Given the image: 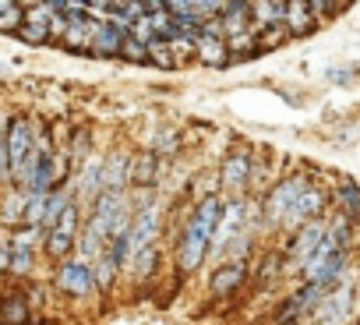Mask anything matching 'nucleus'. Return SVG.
I'll use <instances>...</instances> for the list:
<instances>
[{"mask_svg":"<svg viewBox=\"0 0 360 325\" xmlns=\"http://www.w3.org/2000/svg\"><path fill=\"white\" fill-rule=\"evenodd\" d=\"M78 216H82L78 205H68L64 216L53 223V230H46L43 248H46L50 258H68V255H71V248H75V241H78Z\"/></svg>","mask_w":360,"mask_h":325,"instance_id":"2","label":"nucleus"},{"mask_svg":"<svg viewBox=\"0 0 360 325\" xmlns=\"http://www.w3.org/2000/svg\"><path fill=\"white\" fill-rule=\"evenodd\" d=\"M248 177H251V155L248 152H233L223 162V184L230 191H240V188H248Z\"/></svg>","mask_w":360,"mask_h":325,"instance_id":"10","label":"nucleus"},{"mask_svg":"<svg viewBox=\"0 0 360 325\" xmlns=\"http://www.w3.org/2000/svg\"><path fill=\"white\" fill-rule=\"evenodd\" d=\"M120 57H124V60H134V64H145V60H148V50H145L134 36H127L124 46H120Z\"/></svg>","mask_w":360,"mask_h":325,"instance_id":"25","label":"nucleus"},{"mask_svg":"<svg viewBox=\"0 0 360 325\" xmlns=\"http://www.w3.org/2000/svg\"><path fill=\"white\" fill-rule=\"evenodd\" d=\"M0 325H29V297L11 290L0 297Z\"/></svg>","mask_w":360,"mask_h":325,"instance_id":"11","label":"nucleus"},{"mask_svg":"<svg viewBox=\"0 0 360 325\" xmlns=\"http://www.w3.org/2000/svg\"><path fill=\"white\" fill-rule=\"evenodd\" d=\"M11 181L8 177V117H0V184Z\"/></svg>","mask_w":360,"mask_h":325,"instance_id":"26","label":"nucleus"},{"mask_svg":"<svg viewBox=\"0 0 360 325\" xmlns=\"http://www.w3.org/2000/svg\"><path fill=\"white\" fill-rule=\"evenodd\" d=\"M25 205H29V191L11 188L4 205H0V219H4V223H25Z\"/></svg>","mask_w":360,"mask_h":325,"instance_id":"18","label":"nucleus"},{"mask_svg":"<svg viewBox=\"0 0 360 325\" xmlns=\"http://www.w3.org/2000/svg\"><path fill=\"white\" fill-rule=\"evenodd\" d=\"M89 155V131L75 134V159H85Z\"/></svg>","mask_w":360,"mask_h":325,"instance_id":"30","label":"nucleus"},{"mask_svg":"<svg viewBox=\"0 0 360 325\" xmlns=\"http://www.w3.org/2000/svg\"><path fill=\"white\" fill-rule=\"evenodd\" d=\"M36 148V120L32 117H8V177L25 191L29 181V159Z\"/></svg>","mask_w":360,"mask_h":325,"instance_id":"1","label":"nucleus"},{"mask_svg":"<svg viewBox=\"0 0 360 325\" xmlns=\"http://www.w3.org/2000/svg\"><path fill=\"white\" fill-rule=\"evenodd\" d=\"M57 286H60L68 297H85V293L96 286V279H92V269H89L85 262H64V265L57 269Z\"/></svg>","mask_w":360,"mask_h":325,"instance_id":"5","label":"nucleus"},{"mask_svg":"<svg viewBox=\"0 0 360 325\" xmlns=\"http://www.w3.org/2000/svg\"><path fill=\"white\" fill-rule=\"evenodd\" d=\"M25 22V4H11V0H0V32H15Z\"/></svg>","mask_w":360,"mask_h":325,"instance_id":"20","label":"nucleus"},{"mask_svg":"<svg viewBox=\"0 0 360 325\" xmlns=\"http://www.w3.org/2000/svg\"><path fill=\"white\" fill-rule=\"evenodd\" d=\"M124 39H127V36H120L117 29H110V25L103 22V25H99V36H96V43H92V53H96V57H117L120 46H124Z\"/></svg>","mask_w":360,"mask_h":325,"instance_id":"19","label":"nucleus"},{"mask_svg":"<svg viewBox=\"0 0 360 325\" xmlns=\"http://www.w3.org/2000/svg\"><path fill=\"white\" fill-rule=\"evenodd\" d=\"M50 18H53L50 4H25V22L18 29V39L29 43V46L50 43Z\"/></svg>","mask_w":360,"mask_h":325,"instance_id":"4","label":"nucleus"},{"mask_svg":"<svg viewBox=\"0 0 360 325\" xmlns=\"http://www.w3.org/2000/svg\"><path fill=\"white\" fill-rule=\"evenodd\" d=\"M307 188H311V184H307L304 177H293V181L279 184V188L272 191V198H269V219H272V223H283L286 212L297 205V198H300Z\"/></svg>","mask_w":360,"mask_h":325,"instance_id":"6","label":"nucleus"},{"mask_svg":"<svg viewBox=\"0 0 360 325\" xmlns=\"http://www.w3.org/2000/svg\"><path fill=\"white\" fill-rule=\"evenodd\" d=\"M39 237H43L39 227H18L11 234V276H29L32 272Z\"/></svg>","mask_w":360,"mask_h":325,"instance_id":"3","label":"nucleus"},{"mask_svg":"<svg viewBox=\"0 0 360 325\" xmlns=\"http://www.w3.org/2000/svg\"><path fill=\"white\" fill-rule=\"evenodd\" d=\"M117 265H120V262H117V255H113V248H106V255L99 258V265H96V272H92V279H96V286H103V290H106V286L113 283V272H117Z\"/></svg>","mask_w":360,"mask_h":325,"instance_id":"21","label":"nucleus"},{"mask_svg":"<svg viewBox=\"0 0 360 325\" xmlns=\"http://www.w3.org/2000/svg\"><path fill=\"white\" fill-rule=\"evenodd\" d=\"M127 174H131V162H127V155H110V162H103V177H99L103 195H120V191H124Z\"/></svg>","mask_w":360,"mask_h":325,"instance_id":"9","label":"nucleus"},{"mask_svg":"<svg viewBox=\"0 0 360 325\" xmlns=\"http://www.w3.org/2000/svg\"><path fill=\"white\" fill-rule=\"evenodd\" d=\"M205 251H209V237H205V234H198L195 227H188L184 244H180V269H184V272L198 269V265H202V258H205Z\"/></svg>","mask_w":360,"mask_h":325,"instance_id":"7","label":"nucleus"},{"mask_svg":"<svg viewBox=\"0 0 360 325\" xmlns=\"http://www.w3.org/2000/svg\"><path fill=\"white\" fill-rule=\"evenodd\" d=\"M342 202H346V209H349V216H360V195H356V188L353 184H342Z\"/></svg>","mask_w":360,"mask_h":325,"instance_id":"27","label":"nucleus"},{"mask_svg":"<svg viewBox=\"0 0 360 325\" xmlns=\"http://www.w3.org/2000/svg\"><path fill=\"white\" fill-rule=\"evenodd\" d=\"M237 223H240V202H233V205H226V216H223V227H219V230H216V237H212V241H216V248H223V244H226V237H230V234L237 230Z\"/></svg>","mask_w":360,"mask_h":325,"instance_id":"23","label":"nucleus"},{"mask_svg":"<svg viewBox=\"0 0 360 325\" xmlns=\"http://www.w3.org/2000/svg\"><path fill=\"white\" fill-rule=\"evenodd\" d=\"M339 4H311V15H335Z\"/></svg>","mask_w":360,"mask_h":325,"instance_id":"31","label":"nucleus"},{"mask_svg":"<svg viewBox=\"0 0 360 325\" xmlns=\"http://www.w3.org/2000/svg\"><path fill=\"white\" fill-rule=\"evenodd\" d=\"M283 25H286V32H290L293 39H300V36H307V32L318 25V18L311 15V4H286Z\"/></svg>","mask_w":360,"mask_h":325,"instance_id":"13","label":"nucleus"},{"mask_svg":"<svg viewBox=\"0 0 360 325\" xmlns=\"http://www.w3.org/2000/svg\"><path fill=\"white\" fill-rule=\"evenodd\" d=\"M321 241H325V227H321V223H307V227L297 234V241H293V258H297V262H311Z\"/></svg>","mask_w":360,"mask_h":325,"instance_id":"14","label":"nucleus"},{"mask_svg":"<svg viewBox=\"0 0 360 325\" xmlns=\"http://www.w3.org/2000/svg\"><path fill=\"white\" fill-rule=\"evenodd\" d=\"M195 57L205 64V68H223L230 60V50H226V39H209V36H198V50Z\"/></svg>","mask_w":360,"mask_h":325,"instance_id":"15","label":"nucleus"},{"mask_svg":"<svg viewBox=\"0 0 360 325\" xmlns=\"http://www.w3.org/2000/svg\"><path fill=\"white\" fill-rule=\"evenodd\" d=\"M11 272V237L0 234V276Z\"/></svg>","mask_w":360,"mask_h":325,"instance_id":"28","label":"nucleus"},{"mask_svg":"<svg viewBox=\"0 0 360 325\" xmlns=\"http://www.w3.org/2000/svg\"><path fill=\"white\" fill-rule=\"evenodd\" d=\"M159 155L155 152H148V155H141V159H134L131 162V174H127V181L134 184V188H148L152 181H155V174H159Z\"/></svg>","mask_w":360,"mask_h":325,"instance_id":"16","label":"nucleus"},{"mask_svg":"<svg viewBox=\"0 0 360 325\" xmlns=\"http://www.w3.org/2000/svg\"><path fill=\"white\" fill-rule=\"evenodd\" d=\"M219 25H223V36L233 39V36H244L251 32L248 29V15H251V4H219Z\"/></svg>","mask_w":360,"mask_h":325,"instance_id":"12","label":"nucleus"},{"mask_svg":"<svg viewBox=\"0 0 360 325\" xmlns=\"http://www.w3.org/2000/svg\"><path fill=\"white\" fill-rule=\"evenodd\" d=\"M321 209H325V191L311 184V188L297 198V205L286 212V223H304V219H311V223H314V216H318Z\"/></svg>","mask_w":360,"mask_h":325,"instance_id":"8","label":"nucleus"},{"mask_svg":"<svg viewBox=\"0 0 360 325\" xmlns=\"http://www.w3.org/2000/svg\"><path fill=\"white\" fill-rule=\"evenodd\" d=\"M145 50H148V60H152V64H159V68H176V64H173V53H169V43H166V39H152Z\"/></svg>","mask_w":360,"mask_h":325,"instance_id":"24","label":"nucleus"},{"mask_svg":"<svg viewBox=\"0 0 360 325\" xmlns=\"http://www.w3.org/2000/svg\"><path fill=\"white\" fill-rule=\"evenodd\" d=\"M134 262H138V276H152V269H155V248L141 251Z\"/></svg>","mask_w":360,"mask_h":325,"instance_id":"29","label":"nucleus"},{"mask_svg":"<svg viewBox=\"0 0 360 325\" xmlns=\"http://www.w3.org/2000/svg\"><path fill=\"white\" fill-rule=\"evenodd\" d=\"M283 15H286V4H251V18H255L258 32H269V29L283 25Z\"/></svg>","mask_w":360,"mask_h":325,"instance_id":"17","label":"nucleus"},{"mask_svg":"<svg viewBox=\"0 0 360 325\" xmlns=\"http://www.w3.org/2000/svg\"><path fill=\"white\" fill-rule=\"evenodd\" d=\"M240 279H244V265L237 262V265H230V269H219V272H216V279H212V290H216V293H230V290H233Z\"/></svg>","mask_w":360,"mask_h":325,"instance_id":"22","label":"nucleus"}]
</instances>
